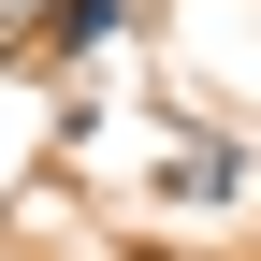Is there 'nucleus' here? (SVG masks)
Masks as SVG:
<instances>
[{
  "mask_svg": "<svg viewBox=\"0 0 261 261\" xmlns=\"http://www.w3.org/2000/svg\"><path fill=\"white\" fill-rule=\"evenodd\" d=\"M0 29H44V0H0Z\"/></svg>",
  "mask_w": 261,
  "mask_h": 261,
  "instance_id": "obj_2",
  "label": "nucleus"
},
{
  "mask_svg": "<svg viewBox=\"0 0 261 261\" xmlns=\"http://www.w3.org/2000/svg\"><path fill=\"white\" fill-rule=\"evenodd\" d=\"M130 29V0H44V58H102Z\"/></svg>",
  "mask_w": 261,
  "mask_h": 261,
  "instance_id": "obj_1",
  "label": "nucleus"
}]
</instances>
